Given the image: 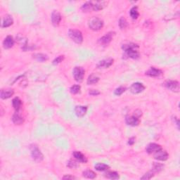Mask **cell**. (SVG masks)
<instances>
[{
	"label": "cell",
	"instance_id": "1",
	"mask_svg": "<svg viewBox=\"0 0 180 180\" xmlns=\"http://www.w3.org/2000/svg\"><path fill=\"white\" fill-rule=\"evenodd\" d=\"M139 48V47L138 44L132 43V42L125 44L122 46V49L125 51L126 56H128V58L133 59H137L140 56V54H139L138 51Z\"/></svg>",
	"mask_w": 180,
	"mask_h": 180
},
{
	"label": "cell",
	"instance_id": "2",
	"mask_svg": "<svg viewBox=\"0 0 180 180\" xmlns=\"http://www.w3.org/2000/svg\"><path fill=\"white\" fill-rule=\"evenodd\" d=\"M88 26L94 31H100L104 26V21L98 17L93 16L88 21Z\"/></svg>",
	"mask_w": 180,
	"mask_h": 180
},
{
	"label": "cell",
	"instance_id": "3",
	"mask_svg": "<svg viewBox=\"0 0 180 180\" xmlns=\"http://www.w3.org/2000/svg\"><path fill=\"white\" fill-rule=\"evenodd\" d=\"M68 36L76 44H80L83 42V36L81 31L76 29H70L68 31Z\"/></svg>",
	"mask_w": 180,
	"mask_h": 180
},
{
	"label": "cell",
	"instance_id": "4",
	"mask_svg": "<svg viewBox=\"0 0 180 180\" xmlns=\"http://www.w3.org/2000/svg\"><path fill=\"white\" fill-rule=\"evenodd\" d=\"M30 149H31V156L34 160L36 162H41L44 160V155L37 146L32 145L30 147Z\"/></svg>",
	"mask_w": 180,
	"mask_h": 180
},
{
	"label": "cell",
	"instance_id": "5",
	"mask_svg": "<svg viewBox=\"0 0 180 180\" xmlns=\"http://www.w3.org/2000/svg\"><path fill=\"white\" fill-rule=\"evenodd\" d=\"M85 73V70L82 67H80V66H76V67L74 68L73 71H72V75H73V77L77 82H82L84 79Z\"/></svg>",
	"mask_w": 180,
	"mask_h": 180
},
{
	"label": "cell",
	"instance_id": "6",
	"mask_svg": "<svg viewBox=\"0 0 180 180\" xmlns=\"http://www.w3.org/2000/svg\"><path fill=\"white\" fill-rule=\"evenodd\" d=\"M115 35V33L113 32H110V33H107L106 35L103 36L102 37H101L98 40V43H99L101 46H107L111 43V42L112 41L113 36Z\"/></svg>",
	"mask_w": 180,
	"mask_h": 180
},
{
	"label": "cell",
	"instance_id": "7",
	"mask_svg": "<svg viewBox=\"0 0 180 180\" xmlns=\"http://www.w3.org/2000/svg\"><path fill=\"white\" fill-rule=\"evenodd\" d=\"M165 86L166 88L173 92H179V83L176 80H169L167 81L165 84Z\"/></svg>",
	"mask_w": 180,
	"mask_h": 180
},
{
	"label": "cell",
	"instance_id": "8",
	"mask_svg": "<svg viewBox=\"0 0 180 180\" xmlns=\"http://www.w3.org/2000/svg\"><path fill=\"white\" fill-rule=\"evenodd\" d=\"M145 89V87L142 83L140 82H134L131 85L130 90L132 94H137L142 92Z\"/></svg>",
	"mask_w": 180,
	"mask_h": 180
},
{
	"label": "cell",
	"instance_id": "9",
	"mask_svg": "<svg viewBox=\"0 0 180 180\" xmlns=\"http://www.w3.org/2000/svg\"><path fill=\"white\" fill-rule=\"evenodd\" d=\"M168 158L169 155L168 152L162 150V149L156 152L155 154H154V158L157 160H160V161H166V160L168 159Z\"/></svg>",
	"mask_w": 180,
	"mask_h": 180
},
{
	"label": "cell",
	"instance_id": "10",
	"mask_svg": "<svg viewBox=\"0 0 180 180\" xmlns=\"http://www.w3.org/2000/svg\"><path fill=\"white\" fill-rule=\"evenodd\" d=\"M51 23L54 27H57L61 21V15L58 11H53L51 14Z\"/></svg>",
	"mask_w": 180,
	"mask_h": 180
},
{
	"label": "cell",
	"instance_id": "11",
	"mask_svg": "<svg viewBox=\"0 0 180 180\" xmlns=\"http://www.w3.org/2000/svg\"><path fill=\"white\" fill-rule=\"evenodd\" d=\"M125 123L127 125L135 127V126L139 125V124L140 123V120L134 115H132V116L127 115L125 117Z\"/></svg>",
	"mask_w": 180,
	"mask_h": 180
},
{
	"label": "cell",
	"instance_id": "12",
	"mask_svg": "<svg viewBox=\"0 0 180 180\" xmlns=\"http://www.w3.org/2000/svg\"><path fill=\"white\" fill-rule=\"evenodd\" d=\"M160 149H162L161 146L156 143H149L146 146V151L147 153L152 154L155 153L156 152L158 151Z\"/></svg>",
	"mask_w": 180,
	"mask_h": 180
},
{
	"label": "cell",
	"instance_id": "13",
	"mask_svg": "<svg viewBox=\"0 0 180 180\" xmlns=\"http://www.w3.org/2000/svg\"><path fill=\"white\" fill-rule=\"evenodd\" d=\"M113 61L114 60L113 59H104L102 61H99V63H98L97 65V68H108L109 67H111V66L113 65Z\"/></svg>",
	"mask_w": 180,
	"mask_h": 180
},
{
	"label": "cell",
	"instance_id": "14",
	"mask_svg": "<svg viewBox=\"0 0 180 180\" xmlns=\"http://www.w3.org/2000/svg\"><path fill=\"white\" fill-rule=\"evenodd\" d=\"M162 72L160 69L156 68L155 67H151L150 69H149L146 72V75L152 78H157L159 77L160 75H162Z\"/></svg>",
	"mask_w": 180,
	"mask_h": 180
},
{
	"label": "cell",
	"instance_id": "15",
	"mask_svg": "<svg viewBox=\"0 0 180 180\" xmlns=\"http://www.w3.org/2000/svg\"><path fill=\"white\" fill-rule=\"evenodd\" d=\"M87 106H77L75 108V113L76 115L79 117H82L85 116V115L87 113Z\"/></svg>",
	"mask_w": 180,
	"mask_h": 180
},
{
	"label": "cell",
	"instance_id": "16",
	"mask_svg": "<svg viewBox=\"0 0 180 180\" xmlns=\"http://www.w3.org/2000/svg\"><path fill=\"white\" fill-rule=\"evenodd\" d=\"M14 40L12 36L8 35L3 41V47L5 49H11L14 47Z\"/></svg>",
	"mask_w": 180,
	"mask_h": 180
},
{
	"label": "cell",
	"instance_id": "17",
	"mask_svg": "<svg viewBox=\"0 0 180 180\" xmlns=\"http://www.w3.org/2000/svg\"><path fill=\"white\" fill-rule=\"evenodd\" d=\"M72 156L79 162H82V163H86L87 162V158L80 151H73L72 152Z\"/></svg>",
	"mask_w": 180,
	"mask_h": 180
},
{
	"label": "cell",
	"instance_id": "18",
	"mask_svg": "<svg viewBox=\"0 0 180 180\" xmlns=\"http://www.w3.org/2000/svg\"><path fill=\"white\" fill-rule=\"evenodd\" d=\"M14 23V19H13L12 16L10 15H6L2 19V27H10L11 25H13Z\"/></svg>",
	"mask_w": 180,
	"mask_h": 180
},
{
	"label": "cell",
	"instance_id": "19",
	"mask_svg": "<svg viewBox=\"0 0 180 180\" xmlns=\"http://www.w3.org/2000/svg\"><path fill=\"white\" fill-rule=\"evenodd\" d=\"M14 91L13 89H2L0 92V97L2 99H7L14 95Z\"/></svg>",
	"mask_w": 180,
	"mask_h": 180
},
{
	"label": "cell",
	"instance_id": "20",
	"mask_svg": "<svg viewBox=\"0 0 180 180\" xmlns=\"http://www.w3.org/2000/svg\"><path fill=\"white\" fill-rule=\"evenodd\" d=\"M12 121L15 125H22L24 123V118L21 116V115L18 113V111H16V113L13 115L12 116Z\"/></svg>",
	"mask_w": 180,
	"mask_h": 180
},
{
	"label": "cell",
	"instance_id": "21",
	"mask_svg": "<svg viewBox=\"0 0 180 180\" xmlns=\"http://www.w3.org/2000/svg\"><path fill=\"white\" fill-rule=\"evenodd\" d=\"M106 2H92V10L98 11H101L106 6Z\"/></svg>",
	"mask_w": 180,
	"mask_h": 180
},
{
	"label": "cell",
	"instance_id": "22",
	"mask_svg": "<svg viewBox=\"0 0 180 180\" xmlns=\"http://www.w3.org/2000/svg\"><path fill=\"white\" fill-rule=\"evenodd\" d=\"M33 57L34 59L39 62H45L49 59V57L47 56V55L41 53H34L33 55Z\"/></svg>",
	"mask_w": 180,
	"mask_h": 180
},
{
	"label": "cell",
	"instance_id": "23",
	"mask_svg": "<svg viewBox=\"0 0 180 180\" xmlns=\"http://www.w3.org/2000/svg\"><path fill=\"white\" fill-rule=\"evenodd\" d=\"M165 166L162 163L159 162H153V167H152V171L153 172H160L164 170Z\"/></svg>",
	"mask_w": 180,
	"mask_h": 180
},
{
	"label": "cell",
	"instance_id": "24",
	"mask_svg": "<svg viewBox=\"0 0 180 180\" xmlns=\"http://www.w3.org/2000/svg\"><path fill=\"white\" fill-rule=\"evenodd\" d=\"M105 177L107 179H118L120 178V175L117 172L115 171H110V172H107L104 174Z\"/></svg>",
	"mask_w": 180,
	"mask_h": 180
},
{
	"label": "cell",
	"instance_id": "25",
	"mask_svg": "<svg viewBox=\"0 0 180 180\" xmlns=\"http://www.w3.org/2000/svg\"><path fill=\"white\" fill-rule=\"evenodd\" d=\"M12 105L16 111H18L20 110L21 105H22V101L18 97H15L14 99L12 100Z\"/></svg>",
	"mask_w": 180,
	"mask_h": 180
},
{
	"label": "cell",
	"instance_id": "26",
	"mask_svg": "<svg viewBox=\"0 0 180 180\" xmlns=\"http://www.w3.org/2000/svg\"><path fill=\"white\" fill-rule=\"evenodd\" d=\"M99 78L98 76H95L94 74H92L88 77V79H87V83L88 85H94L96 84L98 81H99Z\"/></svg>",
	"mask_w": 180,
	"mask_h": 180
},
{
	"label": "cell",
	"instance_id": "27",
	"mask_svg": "<svg viewBox=\"0 0 180 180\" xmlns=\"http://www.w3.org/2000/svg\"><path fill=\"white\" fill-rule=\"evenodd\" d=\"M82 176L85 177V178L94 179L96 177V174L94 172H93L92 170H87L84 171V172H82Z\"/></svg>",
	"mask_w": 180,
	"mask_h": 180
},
{
	"label": "cell",
	"instance_id": "28",
	"mask_svg": "<svg viewBox=\"0 0 180 180\" xmlns=\"http://www.w3.org/2000/svg\"><path fill=\"white\" fill-rule=\"evenodd\" d=\"M94 168L96 169V170L100 171V172H103V171L108 170L110 167H109L108 165L104 164V163H101V162H98V163H96L94 166Z\"/></svg>",
	"mask_w": 180,
	"mask_h": 180
},
{
	"label": "cell",
	"instance_id": "29",
	"mask_svg": "<svg viewBox=\"0 0 180 180\" xmlns=\"http://www.w3.org/2000/svg\"><path fill=\"white\" fill-rule=\"evenodd\" d=\"M130 16L132 17V18L134 19V20H136V19L138 18V17L139 16V14L138 11V7L135 6H133V7L130 9Z\"/></svg>",
	"mask_w": 180,
	"mask_h": 180
},
{
	"label": "cell",
	"instance_id": "30",
	"mask_svg": "<svg viewBox=\"0 0 180 180\" xmlns=\"http://www.w3.org/2000/svg\"><path fill=\"white\" fill-rule=\"evenodd\" d=\"M67 167H68L69 168L71 169H76L78 168L79 167V164H78V161L73 159H70L68 160V162H67Z\"/></svg>",
	"mask_w": 180,
	"mask_h": 180
},
{
	"label": "cell",
	"instance_id": "31",
	"mask_svg": "<svg viewBox=\"0 0 180 180\" xmlns=\"http://www.w3.org/2000/svg\"><path fill=\"white\" fill-rule=\"evenodd\" d=\"M81 9L83 11V12H89L92 10V2H87L85 3L81 7Z\"/></svg>",
	"mask_w": 180,
	"mask_h": 180
},
{
	"label": "cell",
	"instance_id": "32",
	"mask_svg": "<svg viewBox=\"0 0 180 180\" xmlns=\"http://www.w3.org/2000/svg\"><path fill=\"white\" fill-rule=\"evenodd\" d=\"M80 89H81L80 85H72L71 87H70V93L72 94H78L80 92Z\"/></svg>",
	"mask_w": 180,
	"mask_h": 180
},
{
	"label": "cell",
	"instance_id": "33",
	"mask_svg": "<svg viewBox=\"0 0 180 180\" xmlns=\"http://www.w3.org/2000/svg\"><path fill=\"white\" fill-rule=\"evenodd\" d=\"M127 25H128V23H127V20H126L124 17H121L119 20L120 28H121V30H123V29L126 28Z\"/></svg>",
	"mask_w": 180,
	"mask_h": 180
},
{
	"label": "cell",
	"instance_id": "34",
	"mask_svg": "<svg viewBox=\"0 0 180 180\" xmlns=\"http://www.w3.org/2000/svg\"><path fill=\"white\" fill-rule=\"evenodd\" d=\"M125 90H126L125 87H122V86L119 87L115 89V90L114 91V94L116 96H121L125 92Z\"/></svg>",
	"mask_w": 180,
	"mask_h": 180
},
{
	"label": "cell",
	"instance_id": "35",
	"mask_svg": "<svg viewBox=\"0 0 180 180\" xmlns=\"http://www.w3.org/2000/svg\"><path fill=\"white\" fill-rule=\"evenodd\" d=\"M64 59H65V57H64V56H59L56 58V59L53 61V65H58V64L61 63L62 61H63Z\"/></svg>",
	"mask_w": 180,
	"mask_h": 180
},
{
	"label": "cell",
	"instance_id": "36",
	"mask_svg": "<svg viewBox=\"0 0 180 180\" xmlns=\"http://www.w3.org/2000/svg\"><path fill=\"white\" fill-rule=\"evenodd\" d=\"M154 177V174L153 172H149L143 175V176L141 177V179H151L152 177Z\"/></svg>",
	"mask_w": 180,
	"mask_h": 180
},
{
	"label": "cell",
	"instance_id": "37",
	"mask_svg": "<svg viewBox=\"0 0 180 180\" xmlns=\"http://www.w3.org/2000/svg\"><path fill=\"white\" fill-rule=\"evenodd\" d=\"M89 94L91 96H97L100 94V92L96 89H91L89 92Z\"/></svg>",
	"mask_w": 180,
	"mask_h": 180
},
{
	"label": "cell",
	"instance_id": "38",
	"mask_svg": "<svg viewBox=\"0 0 180 180\" xmlns=\"http://www.w3.org/2000/svg\"><path fill=\"white\" fill-rule=\"evenodd\" d=\"M141 115H142V112H141V111L136 110L134 112V115H134V116H136V117H139H139L141 116Z\"/></svg>",
	"mask_w": 180,
	"mask_h": 180
},
{
	"label": "cell",
	"instance_id": "39",
	"mask_svg": "<svg viewBox=\"0 0 180 180\" xmlns=\"http://www.w3.org/2000/svg\"><path fill=\"white\" fill-rule=\"evenodd\" d=\"M76 179V177L74 176H72V175H66L65 176L63 177V179Z\"/></svg>",
	"mask_w": 180,
	"mask_h": 180
},
{
	"label": "cell",
	"instance_id": "40",
	"mask_svg": "<svg viewBox=\"0 0 180 180\" xmlns=\"http://www.w3.org/2000/svg\"><path fill=\"white\" fill-rule=\"evenodd\" d=\"M134 143H135V137H131V138L129 139V141H128V144L133 145Z\"/></svg>",
	"mask_w": 180,
	"mask_h": 180
}]
</instances>
